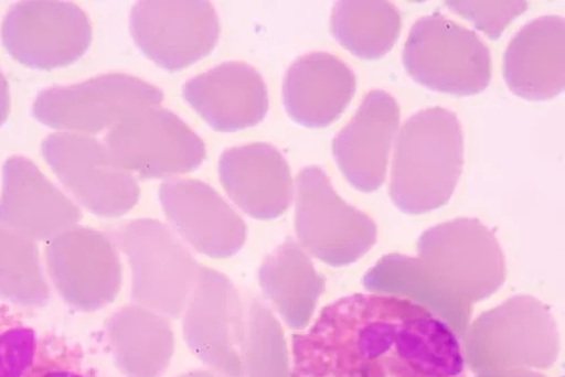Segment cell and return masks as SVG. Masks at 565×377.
Masks as SVG:
<instances>
[{
  "instance_id": "cell-16",
  "label": "cell",
  "mask_w": 565,
  "mask_h": 377,
  "mask_svg": "<svg viewBox=\"0 0 565 377\" xmlns=\"http://www.w3.org/2000/svg\"><path fill=\"white\" fill-rule=\"evenodd\" d=\"M503 79L514 96L551 101L565 88V22L545 15L527 23L503 55Z\"/></svg>"
},
{
  "instance_id": "cell-8",
  "label": "cell",
  "mask_w": 565,
  "mask_h": 377,
  "mask_svg": "<svg viewBox=\"0 0 565 377\" xmlns=\"http://www.w3.org/2000/svg\"><path fill=\"white\" fill-rule=\"evenodd\" d=\"M93 28L74 3L29 0L15 4L2 26L9 55L20 64L51 72L76 63L89 49Z\"/></svg>"
},
{
  "instance_id": "cell-26",
  "label": "cell",
  "mask_w": 565,
  "mask_h": 377,
  "mask_svg": "<svg viewBox=\"0 0 565 377\" xmlns=\"http://www.w3.org/2000/svg\"><path fill=\"white\" fill-rule=\"evenodd\" d=\"M11 112L10 85L7 77L0 72V127L8 121Z\"/></svg>"
},
{
  "instance_id": "cell-25",
  "label": "cell",
  "mask_w": 565,
  "mask_h": 377,
  "mask_svg": "<svg viewBox=\"0 0 565 377\" xmlns=\"http://www.w3.org/2000/svg\"><path fill=\"white\" fill-rule=\"evenodd\" d=\"M477 377H546L527 368L487 369L478 373Z\"/></svg>"
},
{
  "instance_id": "cell-11",
  "label": "cell",
  "mask_w": 565,
  "mask_h": 377,
  "mask_svg": "<svg viewBox=\"0 0 565 377\" xmlns=\"http://www.w3.org/2000/svg\"><path fill=\"white\" fill-rule=\"evenodd\" d=\"M42 154L67 191L99 216L124 214L136 201L137 186L100 141L84 134L57 132L42 141Z\"/></svg>"
},
{
  "instance_id": "cell-27",
  "label": "cell",
  "mask_w": 565,
  "mask_h": 377,
  "mask_svg": "<svg viewBox=\"0 0 565 377\" xmlns=\"http://www.w3.org/2000/svg\"><path fill=\"white\" fill-rule=\"evenodd\" d=\"M43 377H83L82 375L70 370H54L45 374Z\"/></svg>"
},
{
  "instance_id": "cell-22",
  "label": "cell",
  "mask_w": 565,
  "mask_h": 377,
  "mask_svg": "<svg viewBox=\"0 0 565 377\" xmlns=\"http://www.w3.org/2000/svg\"><path fill=\"white\" fill-rule=\"evenodd\" d=\"M0 298L22 306L49 303L51 289L34 240L0 224Z\"/></svg>"
},
{
  "instance_id": "cell-13",
  "label": "cell",
  "mask_w": 565,
  "mask_h": 377,
  "mask_svg": "<svg viewBox=\"0 0 565 377\" xmlns=\"http://www.w3.org/2000/svg\"><path fill=\"white\" fill-rule=\"evenodd\" d=\"M82 217L79 208L31 160L13 157L6 162L0 224L32 240H53Z\"/></svg>"
},
{
  "instance_id": "cell-9",
  "label": "cell",
  "mask_w": 565,
  "mask_h": 377,
  "mask_svg": "<svg viewBox=\"0 0 565 377\" xmlns=\"http://www.w3.org/2000/svg\"><path fill=\"white\" fill-rule=\"evenodd\" d=\"M105 147L122 170L163 176L196 169L206 158L203 139L163 108L138 110L115 125Z\"/></svg>"
},
{
  "instance_id": "cell-7",
  "label": "cell",
  "mask_w": 565,
  "mask_h": 377,
  "mask_svg": "<svg viewBox=\"0 0 565 377\" xmlns=\"http://www.w3.org/2000/svg\"><path fill=\"white\" fill-rule=\"evenodd\" d=\"M130 33L149 60L168 72H179L215 50L221 25L205 0H147L132 8Z\"/></svg>"
},
{
  "instance_id": "cell-23",
  "label": "cell",
  "mask_w": 565,
  "mask_h": 377,
  "mask_svg": "<svg viewBox=\"0 0 565 377\" xmlns=\"http://www.w3.org/2000/svg\"><path fill=\"white\" fill-rule=\"evenodd\" d=\"M446 6L491 40L500 39L508 26L530 9L527 2H447Z\"/></svg>"
},
{
  "instance_id": "cell-15",
  "label": "cell",
  "mask_w": 565,
  "mask_h": 377,
  "mask_svg": "<svg viewBox=\"0 0 565 377\" xmlns=\"http://www.w3.org/2000/svg\"><path fill=\"white\" fill-rule=\"evenodd\" d=\"M46 263L64 300L81 310L96 309L111 294L117 259L97 230L72 227L46 247Z\"/></svg>"
},
{
  "instance_id": "cell-6",
  "label": "cell",
  "mask_w": 565,
  "mask_h": 377,
  "mask_svg": "<svg viewBox=\"0 0 565 377\" xmlns=\"http://www.w3.org/2000/svg\"><path fill=\"white\" fill-rule=\"evenodd\" d=\"M163 100L164 93L146 80L126 74H108L43 89L35 99L33 115L53 129L98 133Z\"/></svg>"
},
{
  "instance_id": "cell-19",
  "label": "cell",
  "mask_w": 565,
  "mask_h": 377,
  "mask_svg": "<svg viewBox=\"0 0 565 377\" xmlns=\"http://www.w3.org/2000/svg\"><path fill=\"white\" fill-rule=\"evenodd\" d=\"M363 286L374 294L404 298L428 309L463 341L472 317V305L441 290L417 258L398 254L384 257L363 277Z\"/></svg>"
},
{
  "instance_id": "cell-18",
  "label": "cell",
  "mask_w": 565,
  "mask_h": 377,
  "mask_svg": "<svg viewBox=\"0 0 565 377\" xmlns=\"http://www.w3.org/2000/svg\"><path fill=\"white\" fill-rule=\"evenodd\" d=\"M220 173L233 198L254 215H277L288 204V162L267 143L226 150L220 160Z\"/></svg>"
},
{
  "instance_id": "cell-14",
  "label": "cell",
  "mask_w": 565,
  "mask_h": 377,
  "mask_svg": "<svg viewBox=\"0 0 565 377\" xmlns=\"http://www.w3.org/2000/svg\"><path fill=\"white\" fill-rule=\"evenodd\" d=\"M183 98L216 131L233 132L259 123L268 112L263 76L242 62L222 63L183 86Z\"/></svg>"
},
{
  "instance_id": "cell-1",
  "label": "cell",
  "mask_w": 565,
  "mask_h": 377,
  "mask_svg": "<svg viewBox=\"0 0 565 377\" xmlns=\"http://www.w3.org/2000/svg\"><path fill=\"white\" fill-rule=\"evenodd\" d=\"M291 377H465L458 336L407 299L353 294L292 340Z\"/></svg>"
},
{
  "instance_id": "cell-3",
  "label": "cell",
  "mask_w": 565,
  "mask_h": 377,
  "mask_svg": "<svg viewBox=\"0 0 565 377\" xmlns=\"http://www.w3.org/2000/svg\"><path fill=\"white\" fill-rule=\"evenodd\" d=\"M417 254L436 284L469 305L491 298L507 277L495 234L476 218H456L424 231Z\"/></svg>"
},
{
  "instance_id": "cell-10",
  "label": "cell",
  "mask_w": 565,
  "mask_h": 377,
  "mask_svg": "<svg viewBox=\"0 0 565 377\" xmlns=\"http://www.w3.org/2000/svg\"><path fill=\"white\" fill-rule=\"evenodd\" d=\"M298 226L303 243L323 261L344 266L364 257L379 239V227L348 205L317 166L300 175Z\"/></svg>"
},
{
  "instance_id": "cell-20",
  "label": "cell",
  "mask_w": 565,
  "mask_h": 377,
  "mask_svg": "<svg viewBox=\"0 0 565 377\" xmlns=\"http://www.w3.org/2000/svg\"><path fill=\"white\" fill-rule=\"evenodd\" d=\"M163 197L173 219L202 247L232 249L243 240V225L209 187L198 182H179L166 186Z\"/></svg>"
},
{
  "instance_id": "cell-4",
  "label": "cell",
  "mask_w": 565,
  "mask_h": 377,
  "mask_svg": "<svg viewBox=\"0 0 565 377\" xmlns=\"http://www.w3.org/2000/svg\"><path fill=\"white\" fill-rule=\"evenodd\" d=\"M465 363L487 369L551 367L559 354V336L548 309L532 297H514L483 313L463 338Z\"/></svg>"
},
{
  "instance_id": "cell-2",
  "label": "cell",
  "mask_w": 565,
  "mask_h": 377,
  "mask_svg": "<svg viewBox=\"0 0 565 377\" xmlns=\"http://www.w3.org/2000/svg\"><path fill=\"white\" fill-rule=\"evenodd\" d=\"M465 163L461 122L456 112L433 107L413 115L396 140L390 195L407 215L446 206Z\"/></svg>"
},
{
  "instance_id": "cell-24",
  "label": "cell",
  "mask_w": 565,
  "mask_h": 377,
  "mask_svg": "<svg viewBox=\"0 0 565 377\" xmlns=\"http://www.w3.org/2000/svg\"><path fill=\"white\" fill-rule=\"evenodd\" d=\"M35 352L32 330L14 327L0 335V377H22Z\"/></svg>"
},
{
  "instance_id": "cell-12",
  "label": "cell",
  "mask_w": 565,
  "mask_h": 377,
  "mask_svg": "<svg viewBox=\"0 0 565 377\" xmlns=\"http://www.w3.org/2000/svg\"><path fill=\"white\" fill-rule=\"evenodd\" d=\"M399 121L401 108L392 94L372 89L334 139L337 163L359 192L373 193L385 183Z\"/></svg>"
},
{
  "instance_id": "cell-17",
  "label": "cell",
  "mask_w": 565,
  "mask_h": 377,
  "mask_svg": "<svg viewBox=\"0 0 565 377\" xmlns=\"http://www.w3.org/2000/svg\"><path fill=\"white\" fill-rule=\"evenodd\" d=\"M353 69L340 57L310 53L297 60L282 84V101L290 118L307 128L338 121L355 97Z\"/></svg>"
},
{
  "instance_id": "cell-5",
  "label": "cell",
  "mask_w": 565,
  "mask_h": 377,
  "mask_svg": "<svg viewBox=\"0 0 565 377\" xmlns=\"http://www.w3.org/2000/svg\"><path fill=\"white\" fill-rule=\"evenodd\" d=\"M403 64L419 85L459 98L484 91L493 76L492 57L484 41L439 12L412 26Z\"/></svg>"
},
{
  "instance_id": "cell-21",
  "label": "cell",
  "mask_w": 565,
  "mask_h": 377,
  "mask_svg": "<svg viewBox=\"0 0 565 377\" xmlns=\"http://www.w3.org/2000/svg\"><path fill=\"white\" fill-rule=\"evenodd\" d=\"M403 28L402 15L390 2H339L331 32L338 42L362 61H380L394 49Z\"/></svg>"
}]
</instances>
